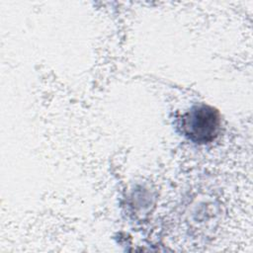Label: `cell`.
<instances>
[{
    "label": "cell",
    "instance_id": "cell-1",
    "mask_svg": "<svg viewBox=\"0 0 253 253\" xmlns=\"http://www.w3.org/2000/svg\"><path fill=\"white\" fill-rule=\"evenodd\" d=\"M183 133L196 143L213 140L220 127V116L214 108L201 104L192 107L180 121Z\"/></svg>",
    "mask_w": 253,
    "mask_h": 253
}]
</instances>
